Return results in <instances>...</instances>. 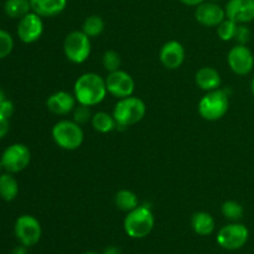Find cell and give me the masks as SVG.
<instances>
[{"mask_svg":"<svg viewBox=\"0 0 254 254\" xmlns=\"http://www.w3.org/2000/svg\"><path fill=\"white\" fill-rule=\"evenodd\" d=\"M107 93L108 91H107L106 78L94 72L81 74L74 82L73 94L77 99V103L79 104L88 107L97 106L104 101Z\"/></svg>","mask_w":254,"mask_h":254,"instance_id":"obj_1","label":"cell"},{"mask_svg":"<svg viewBox=\"0 0 254 254\" xmlns=\"http://www.w3.org/2000/svg\"><path fill=\"white\" fill-rule=\"evenodd\" d=\"M155 225V218L148 205H139L133 211L127 213L123 227L130 238L141 240L150 235Z\"/></svg>","mask_w":254,"mask_h":254,"instance_id":"obj_2","label":"cell"},{"mask_svg":"<svg viewBox=\"0 0 254 254\" xmlns=\"http://www.w3.org/2000/svg\"><path fill=\"white\" fill-rule=\"evenodd\" d=\"M51 134L56 145L67 151L77 150L84 140L83 129L73 119H62L57 122L52 127Z\"/></svg>","mask_w":254,"mask_h":254,"instance_id":"obj_3","label":"cell"},{"mask_svg":"<svg viewBox=\"0 0 254 254\" xmlns=\"http://www.w3.org/2000/svg\"><path fill=\"white\" fill-rule=\"evenodd\" d=\"M145 113L144 101L134 96L118 99L113 109V117L118 126L117 128H127L139 123L145 117Z\"/></svg>","mask_w":254,"mask_h":254,"instance_id":"obj_4","label":"cell"},{"mask_svg":"<svg viewBox=\"0 0 254 254\" xmlns=\"http://www.w3.org/2000/svg\"><path fill=\"white\" fill-rule=\"evenodd\" d=\"M198 113L203 119L210 122L223 118L230 108V98L227 92L218 88L206 92L205 96L198 102Z\"/></svg>","mask_w":254,"mask_h":254,"instance_id":"obj_5","label":"cell"},{"mask_svg":"<svg viewBox=\"0 0 254 254\" xmlns=\"http://www.w3.org/2000/svg\"><path fill=\"white\" fill-rule=\"evenodd\" d=\"M92 51L91 37L83 31H71L64 41V56L72 64H81L88 60Z\"/></svg>","mask_w":254,"mask_h":254,"instance_id":"obj_6","label":"cell"},{"mask_svg":"<svg viewBox=\"0 0 254 254\" xmlns=\"http://www.w3.org/2000/svg\"><path fill=\"white\" fill-rule=\"evenodd\" d=\"M0 160L6 173H21L29 166L31 161V151L25 144L15 143L2 151Z\"/></svg>","mask_w":254,"mask_h":254,"instance_id":"obj_7","label":"cell"},{"mask_svg":"<svg viewBox=\"0 0 254 254\" xmlns=\"http://www.w3.org/2000/svg\"><path fill=\"white\" fill-rule=\"evenodd\" d=\"M14 233L22 246L32 247L41 240L42 228L36 217L31 215H22L15 221Z\"/></svg>","mask_w":254,"mask_h":254,"instance_id":"obj_8","label":"cell"},{"mask_svg":"<svg viewBox=\"0 0 254 254\" xmlns=\"http://www.w3.org/2000/svg\"><path fill=\"white\" fill-rule=\"evenodd\" d=\"M250 231L243 223L232 222L226 225L218 231L217 243L227 251H237L247 243Z\"/></svg>","mask_w":254,"mask_h":254,"instance_id":"obj_9","label":"cell"},{"mask_svg":"<svg viewBox=\"0 0 254 254\" xmlns=\"http://www.w3.org/2000/svg\"><path fill=\"white\" fill-rule=\"evenodd\" d=\"M227 62L233 73L247 76L254 67V55L247 45H236L227 55Z\"/></svg>","mask_w":254,"mask_h":254,"instance_id":"obj_10","label":"cell"},{"mask_svg":"<svg viewBox=\"0 0 254 254\" xmlns=\"http://www.w3.org/2000/svg\"><path fill=\"white\" fill-rule=\"evenodd\" d=\"M106 86L108 93L118 99L133 96L135 91V82L133 77L122 69L109 72L106 78Z\"/></svg>","mask_w":254,"mask_h":254,"instance_id":"obj_11","label":"cell"},{"mask_svg":"<svg viewBox=\"0 0 254 254\" xmlns=\"http://www.w3.org/2000/svg\"><path fill=\"white\" fill-rule=\"evenodd\" d=\"M17 37L24 44H34L44 34V21L36 12L30 11L19 20L17 24Z\"/></svg>","mask_w":254,"mask_h":254,"instance_id":"obj_12","label":"cell"},{"mask_svg":"<svg viewBox=\"0 0 254 254\" xmlns=\"http://www.w3.org/2000/svg\"><path fill=\"white\" fill-rule=\"evenodd\" d=\"M185 47L176 40L165 42L159 52V60H160L161 64L168 69H178L179 67L183 66V64L185 62Z\"/></svg>","mask_w":254,"mask_h":254,"instance_id":"obj_13","label":"cell"},{"mask_svg":"<svg viewBox=\"0 0 254 254\" xmlns=\"http://www.w3.org/2000/svg\"><path fill=\"white\" fill-rule=\"evenodd\" d=\"M196 21L206 27H217L226 19V11L215 1H205L196 7Z\"/></svg>","mask_w":254,"mask_h":254,"instance_id":"obj_14","label":"cell"},{"mask_svg":"<svg viewBox=\"0 0 254 254\" xmlns=\"http://www.w3.org/2000/svg\"><path fill=\"white\" fill-rule=\"evenodd\" d=\"M226 17L237 24L254 21V0H230L225 6Z\"/></svg>","mask_w":254,"mask_h":254,"instance_id":"obj_15","label":"cell"},{"mask_svg":"<svg viewBox=\"0 0 254 254\" xmlns=\"http://www.w3.org/2000/svg\"><path fill=\"white\" fill-rule=\"evenodd\" d=\"M76 106L77 99L74 94L68 93L66 91L55 92L46 101L47 109L56 116H67L73 112Z\"/></svg>","mask_w":254,"mask_h":254,"instance_id":"obj_16","label":"cell"},{"mask_svg":"<svg viewBox=\"0 0 254 254\" xmlns=\"http://www.w3.org/2000/svg\"><path fill=\"white\" fill-rule=\"evenodd\" d=\"M31 11L41 17H54L61 14L67 7L68 0H29Z\"/></svg>","mask_w":254,"mask_h":254,"instance_id":"obj_17","label":"cell"},{"mask_svg":"<svg viewBox=\"0 0 254 254\" xmlns=\"http://www.w3.org/2000/svg\"><path fill=\"white\" fill-rule=\"evenodd\" d=\"M196 84L200 87L202 91L210 92L218 89L222 83V79H221L220 72L217 71L213 67H201L197 72H196L195 76Z\"/></svg>","mask_w":254,"mask_h":254,"instance_id":"obj_18","label":"cell"},{"mask_svg":"<svg viewBox=\"0 0 254 254\" xmlns=\"http://www.w3.org/2000/svg\"><path fill=\"white\" fill-rule=\"evenodd\" d=\"M191 227L193 232L198 236H210L212 235L216 228V223L211 213L205 211L195 212L191 217Z\"/></svg>","mask_w":254,"mask_h":254,"instance_id":"obj_19","label":"cell"},{"mask_svg":"<svg viewBox=\"0 0 254 254\" xmlns=\"http://www.w3.org/2000/svg\"><path fill=\"white\" fill-rule=\"evenodd\" d=\"M19 193V183L15 179L14 174H0V197L6 202L14 201Z\"/></svg>","mask_w":254,"mask_h":254,"instance_id":"obj_20","label":"cell"},{"mask_svg":"<svg viewBox=\"0 0 254 254\" xmlns=\"http://www.w3.org/2000/svg\"><path fill=\"white\" fill-rule=\"evenodd\" d=\"M91 124L93 129L98 133L107 134L117 129V122L114 119L113 114H109L107 112H98L94 113L91 119Z\"/></svg>","mask_w":254,"mask_h":254,"instance_id":"obj_21","label":"cell"},{"mask_svg":"<svg viewBox=\"0 0 254 254\" xmlns=\"http://www.w3.org/2000/svg\"><path fill=\"white\" fill-rule=\"evenodd\" d=\"M114 203H116L117 208H119L123 212H130L134 208H136L139 206V198L133 191L130 190H119L116 193V197H114Z\"/></svg>","mask_w":254,"mask_h":254,"instance_id":"obj_22","label":"cell"},{"mask_svg":"<svg viewBox=\"0 0 254 254\" xmlns=\"http://www.w3.org/2000/svg\"><path fill=\"white\" fill-rule=\"evenodd\" d=\"M4 11L11 19H21L31 11L29 0H6L4 4Z\"/></svg>","mask_w":254,"mask_h":254,"instance_id":"obj_23","label":"cell"},{"mask_svg":"<svg viewBox=\"0 0 254 254\" xmlns=\"http://www.w3.org/2000/svg\"><path fill=\"white\" fill-rule=\"evenodd\" d=\"M104 27L106 25L99 15H91V16L86 17V20L83 21L82 31L88 37H98L104 31Z\"/></svg>","mask_w":254,"mask_h":254,"instance_id":"obj_24","label":"cell"},{"mask_svg":"<svg viewBox=\"0 0 254 254\" xmlns=\"http://www.w3.org/2000/svg\"><path fill=\"white\" fill-rule=\"evenodd\" d=\"M221 212L226 220L231 221V222H238L240 220H242L243 215H245V208L237 201L228 200L222 203Z\"/></svg>","mask_w":254,"mask_h":254,"instance_id":"obj_25","label":"cell"},{"mask_svg":"<svg viewBox=\"0 0 254 254\" xmlns=\"http://www.w3.org/2000/svg\"><path fill=\"white\" fill-rule=\"evenodd\" d=\"M238 24L232 20L226 17L222 22L217 26V35L222 41H231L235 40L236 31H237Z\"/></svg>","mask_w":254,"mask_h":254,"instance_id":"obj_26","label":"cell"},{"mask_svg":"<svg viewBox=\"0 0 254 254\" xmlns=\"http://www.w3.org/2000/svg\"><path fill=\"white\" fill-rule=\"evenodd\" d=\"M102 64H103L104 69L107 72H114L121 69L122 64V59L121 55L118 54L114 50H108L103 54V57H102Z\"/></svg>","mask_w":254,"mask_h":254,"instance_id":"obj_27","label":"cell"},{"mask_svg":"<svg viewBox=\"0 0 254 254\" xmlns=\"http://www.w3.org/2000/svg\"><path fill=\"white\" fill-rule=\"evenodd\" d=\"M14 39L5 30L0 29V60L9 56L14 50Z\"/></svg>","mask_w":254,"mask_h":254,"instance_id":"obj_28","label":"cell"},{"mask_svg":"<svg viewBox=\"0 0 254 254\" xmlns=\"http://www.w3.org/2000/svg\"><path fill=\"white\" fill-rule=\"evenodd\" d=\"M72 113H73V121L76 122V123H78L79 126L91 122L92 117H93V114H92V111H91V107L84 106V104H79V103L74 107Z\"/></svg>","mask_w":254,"mask_h":254,"instance_id":"obj_29","label":"cell"},{"mask_svg":"<svg viewBox=\"0 0 254 254\" xmlns=\"http://www.w3.org/2000/svg\"><path fill=\"white\" fill-rule=\"evenodd\" d=\"M251 30L245 24H238L237 31L235 35V41L238 45H247L251 40Z\"/></svg>","mask_w":254,"mask_h":254,"instance_id":"obj_30","label":"cell"},{"mask_svg":"<svg viewBox=\"0 0 254 254\" xmlns=\"http://www.w3.org/2000/svg\"><path fill=\"white\" fill-rule=\"evenodd\" d=\"M14 112H15L14 103H12L11 101H9V99H5V101L2 102L1 106H0V114L4 116L5 118L10 119L12 117V114H14Z\"/></svg>","mask_w":254,"mask_h":254,"instance_id":"obj_31","label":"cell"},{"mask_svg":"<svg viewBox=\"0 0 254 254\" xmlns=\"http://www.w3.org/2000/svg\"><path fill=\"white\" fill-rule=\"evenodd\" d=\"M9 128H10L9 119L5 118L4 116H1V114H0V139H2L6 136V134L9 133Z\"/></svg>","mask_w":254,"mask_h":254,"instance_id":"obj_32","label":"cell"},{"mask_svg":"<svg viewBox=\"0 0 254 254\" xmlns=\"http://www.w3.org/2000/svg\"><path fill=\"white\" fill-rule=\"evenodd\" d=\"M184 5H188V6H196L201 5L202 2H205L206 0H180Z\"/></svg>","mask_w":254,"mask_h":254,"instance_id":"obj_33","label":"cell"},{"mask_svg":"<svg viewBox=\"0 0 254 254\" xmlns=\"http://www.w3.org/2000/svg\"><path fill=\"white\" fill-rule=\"evenodd\" d=\"M102 254H122L121 250H119L118 247H114V246H109V247H107L106 250L103 251V253Z\"/></svg>","mask_w":254,"mask_h":254,"instance_id":"obj_34","label":"cell"},{"mask_svg":"<svg viewBox=\"0 0 254 254\" xmlns=\"http://www.w3.org/2000/svg\"><path fill=\"white\" fill-rule=\"evenodd\" d=\"M27 247H25V246H19V247H16V248H14V250H12V252H11V254H27V250H26Z\"/></svg>","mask_w":254,"mask_h":254,"instance_id":"obj_35","label":"cell"},{"mask_svg":"<svg viewBox=\"0 0 254 254\" xmlns=\"http://www.w3.org/2000/svg\"><path fill=\"white\" fill-rule=\"evenodd\" d=\"M5 99H6V97H5V92L0 88V106H1L2 102H4Z\"/></svg>","mask_w":254,"mask_h":254,"instance_id":"obj_36","label":"cell"},{"mask_svg":"<svg viewBox=\"0 0 254 254\" xmlns=\"http://www.w3.org/2000/svg\"><path fill=\"white\" fill-rule=\"evenodd\" d=\"M251 91H252V93H253V96H254V76H253V78H252V82H251Z\"/></svg>","mask_w":254,"mask_h":254,"instance_id":"obj_37","label":"cell"},{"mask_svg":"<svg viewBox=\"0 0 254 254\" xmlns=\"http://www.w3.org/2000/svg\"><path fill=\"white\" fill-rule=\"evenodd\" d=\"M83 254H98V253H96V252H93V251H88V252H84Z\"/></svg>","mask_w":254,"mask_h":254,"instance_id":"obj_38","label":"cell"},{"mask_svg":"<svg viewBox=\"0 0 254 254\" xmlns=\"http://www.w3.org/2000/svg\"><path fill=\"white\" fill-rule=\"evenodd\" d=\"M4 170V168H2V164H1V160H0V174H1V171Z\"/></svg>","mask_w":254,"mask_h":254,"instance_id":"obj_39","label":"cell"},{"mask_svg":"<svg viewBox=\"0 0 254 254\" xmlns=\"http://www.w3.org/2000/svg\"><path fill=\"white\" fill-rule=\"evenodd\" d=\"M210 1H216V0H210Z\"/></svg>","mask_w":254,"mask_h":254,"instance_id":"obj_40","label":"cell"}]
</instances>
